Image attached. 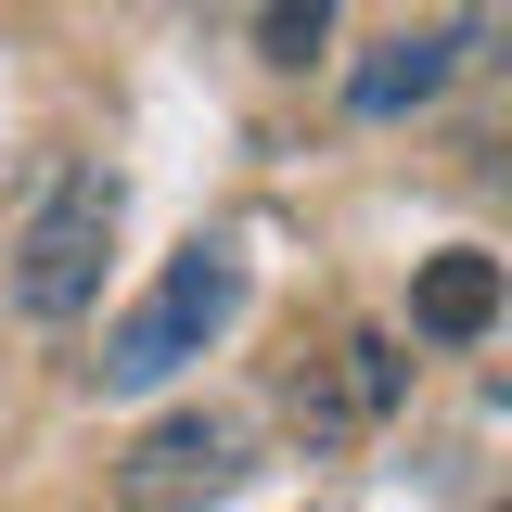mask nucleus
<instances>
[{"label": "nucleus", "instance_id": "obj_3", "mask_svg": "<svg viewBox=\"0 0 512 512\" xmlns=\"http://www.w3.org/2000/svg\"><path fill=\"white\" fill-rule=\"evenodd\" d=\"M244 308V269L231 244H180V269L154 282V308L116 320V346H103V384H167L180 359H205V333Z\"/></svg>", "mask_w": 512, "mask_h": 512}, {"label": "nucleus", "instance_id": "obj_2", "mask_svg": "<svg viewBox=\"0 0 512 512\" xmlns=\"http://www.w3.org/2000/svg\"><path fill=\"white\" fill-rule=\"evenodd\" d=\"M256 474V436L244 410H218V397H192V410H167V423H141L116 461V512H192L218 500V487H244Z\"/></svg>", "mask_w": 512, "mask_h": 512}, {"label": "nucleus", "instance_id": "obj_6", "mask_svg": "<svg viewBox=\"0 0 512 512\" xmlns=\"http://www.w3.org/2000/svg\"><path fill=\"white\" fill-rule=\"evenodd\" d=\"M410 333H423V346H487V333H500V256L487 244L423 256V269H410Z\"/></svg>", "mask_w": 512, "mask_h": 512}, {"label": "nucleus", "instance_id": "obj_5", "mask_svg": "<svg viewBox=\"0 0 512 512\" xmlns=\"http://www.w3.org/2000/svg\"><path fill=\"white\" fill-rule=\"evenodd\" d=\"M461 52H474V26H384L372 52L346 64V103H359V116H410V103H436L448 77H461Z\"/></svg>", "mask_w": 512, "mask_h": 512}, {"label": "nucleus", "instance_id": "obj_7", "mask_svg": "<svg viewBox=\"0 0 512 512\" xmlns=\"http://www.w3.org/2000/svg\"><path fill=\"white\" fill-rule=\"evenodd\" d=\"M320 39H333V13H320V0H269V13H256V52H269V64H308Z\"/></svg>", "mask_w": 512, "mask_h": 512}, {"label": "nucleus", "instance_id": "obj_4", "mask_svg": "<svg viewBox=\"0 0 512 512\" xmlns=\"http://www.w3.org/2000/svg\"><path fill=\"white\" fill-rule=\"evenodd\" d=\"M410 397V346L397 333H346L333 359H308V372L282 384V423H295V448H359V436H384V410Z\"/></svg>", "mask_w": 512, "mask_h": 512}, {"label": "nucleus", "instance_id": "obj_1", "mask_svg": "<svg viewBox=\"0 0 512 512\" xmlns=\"http://www.w3.org/2000/svg\"><path fill=\"white\" fill-rule=\"evenodd\" d=\"M103 256H116V167H90V154H64L39 205L13 218V256H0V295L26 320H77L103 308Z\"/></svg>", "mask_w": 512, "mask_h": 512}]
</instances>
